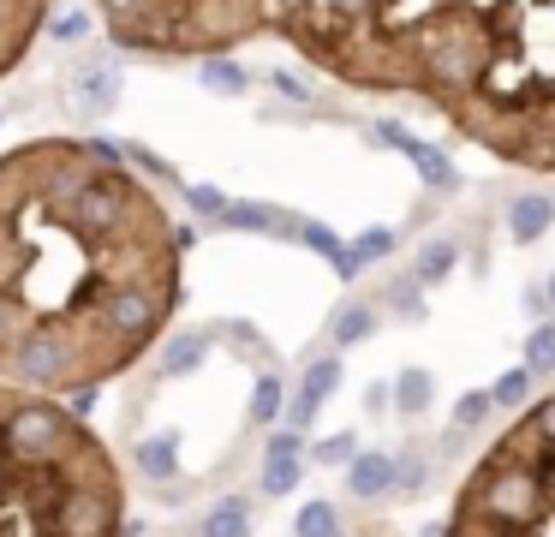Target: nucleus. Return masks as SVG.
I'll return each instance as SVG.
<instances>
[{"label": "nucleus", "mask_w": 555, "mask_h": 537, "mask_svg": "<svg viewBox=\"0 0 555 537\" xmlns=\"http://www.w3.org/2000/svg\"><path fill=\"white\" fill-rule=\"evenodd\" d=\"M395 489V453H352L347 460V496L352 501H376Z\"/></svg>", "instance_id": "obj_10"}, {"label": "nucleus", "mask_w": 555, "mask_h": 537, "mask_svg": "<svg viewBox=\"0 0 555 537\" xmlns=\"http://www.w3.org/2000/svg\"><path fill=\"white\" fill-rule=\"evenodd\" d=\"M490 412H495L490 388H472V394H460V406H454V430H478Z\"/></svg>", "instance_id": "obj_18"}, {"label": "nucleus", "mask_w": 555, "mask_h": 537, "mask_svg": "<svg viewBox=\"0 0 555 537\" xmlns=\"http://www.w3.org/2000/svg\"><path fill=\"white\" fill-rule=\"evenodd\" d=\"M371 329H376L371 305H347V310H340V317H335V346H359V341H364V334H371Z\"/></svg>", "instance_id": "obj_16"}, {"label": "nucleus", "mask_w": 555, "mask_h": 537, "mask_svg": "<svg viewBox=\"0 0 555 537\" xmlns=\"http://www.w3.org/2000/svg\"><path fill=\"white\" fill-rule=\"evenodd\" d=\"M197 537H251V501L245 496L216 501V508L204 513V525H197Z\"/></svg>", "instance_id": "obj_11"}, {"label": "nucleus", "mask_w": 555, "mask_h": 537, "mask_svg": "<svg viewBox=\"0 0 555 537\" xmlns=\"http://www.w3.org/2000/svg\"><path fill=\"white\" fill-rule=\"evenodd\" d=\"M335 388H340V358H335V353H323V358H317L311 370H305L299 394H293V406H287L293 430H305V424H311V418L323 412V400H328V394H335Z\"/></svg>", "instance_id": "obj_8"}, {"label": "nucleus", "mask_w": 555, "mask_h": 537, "mask_svg": "<svg viewBox=\"0 0 555 537\" xmlns=\"http://www.w3.org/2000/svg\"><path fill=\"white\" fill-rule=\"evenodd\" d=\"M347 537H406V532H400L395 520H376V513H364L359 525H347Z\"/></svg>", "instance_id": "obj_23"}, {"label": "nucleus", "mask_w": 555, "mask_h": 537, "mask_svg": "<svg viewBox=\"0 0 555 537\" xmlns=\"http://www.w3.org/2000/svg\"><path fill=\"white\" fill-rule=\"evenodd\" d=\"M550 305H555V274H550Z\"/></svg>", "instance_id": "obj_25"}, {"label": "nucleus", "mask_w": 555, "mask_h": 537, "mask_svg": "<svg viewBox=\"0 0 555 537\" xmlns=\"http://www.w3.org/2000/svg\"><path fill=\"white\" fill-rule=\"evenodd\" d=\"M138 472L156 477V484H162V477H173V472H180V442H173V436H150L144 448H138Z\"/></svg>", "instance_id": "obj_12"}, {"label": "nucleus", "mask_w": 555, "mask_h": 537, "mask_svg": "<svg viewBox=\"0 0 555 537\" xmlns=\"http://www.w3.org/2000/svg\"><path fill=\"white\" fill-rule=\"evenodd\" d=\"M526 394H531V370H526V365L490 382V400H495V406H526Z\"/></svg>", "instance_id": "obj_17"}, {"label": "nucleus", "mask_w": 555, "mask_h": 537, "mask_svg": "<svg viewBox=\"0 0 555 537\" xmlns=\"http://www.w3.org/2000/svg\"><path fill=\"white\" fill-rule=\"evenodd\" d=\"M281 418V382L275 376H257L251 388V424H275Z\"/></svg>", "instance_id": "obj_19"}, {"label": "nucleus", "mask_w": 555, "mask_h": 537, "mask_svg": "<svg viewBox=\"0 0 555 537\" xmlns=\"http://www.w3.org/2000/svg\"><path fill=\"white\" fill-rule=\"evenodd\" d=\"M526 370H531V376H550V370H555V322L531 329V341H526Z\"/></svg>", "instance_id": "obj_15"}, {"label": "nucleus", "mask_w": 555, "mask_h": 537, "mask_svg": "<svg viewBox=\"0 0 555 537\" xmlns=\"http://www.w3.org/2000/svg\"><path fill=\"white\" fill-rule=\"evenodd\" d=\"M305 477V453H299V436L293 430H269V448H263V496H293Z\"/></svg>", "instance_id": "obj_7"}, {"label": "nucleus", "mask_w": 555, "mask_h": 537, "mask_svg": "<svg viewBox=\"0 0 555 537\" xmlns=\"http://www.w3.org/2000/svg\"><path fill=\"white\" fill-rule=\"evenodd\" d=\"M197 353H204V334H185V341L173 346L168 358H173V370H192V358H197Z\"/></svg>", "instance_id": "obj_24"}, {"label": "nucleus", "mask_w": 555, "mask_h": 537, "mask_svg": "<svg viewBox=\"0 0 555 537\" xmlns=\"http://www.w3.org/2000/svg\"><path fill=\"white\" fill-rule=\"evenodd\" d=\"M293 537H347V525H340L335 501H305L299 520H293Z\"/></svg>", "instance_id": "obj_13"}, {"label": "nucleus", "mask_w": 555, "mask_h": 537, "mask_svg": "<svg viewBox=\"0 0 555 537\" xmlns=\"http://www.w3.org/2000/svg\"><path fill=\"white\" fill-rule=\"evenodd\" d=\"M204 84L221 95H245V72L233 66V60H204Z\"/></svg>", "instance_id": "obj_20"}, {"label": "nucleus", "mask_w": 555, "mask_h": 537, "mask_svg": "<svg viewBox=\"0 0 555 537\" xmlns=\"http://www.w3.org/2000/svg\"><path fill=\"white\" fill-rule=\"evenodd\" d=\"M448 263H454V245H430V251H424V263H418V274H424V281H442Z\"/></svg>", "instance_id": "obj_22"}, {"label": "nucleus", "mask_w": 555, "mask_h": 537, "mask_svg": "<svg viewBox=\"0 0 555 537\" xmlns=\"http://www.w3.org/2000/svg\"><path fill=\"white\" fill-rule=\"evenodd\" d=\"M442 537H555V394L519 406L472 460Z\"/></svg>", "instance_id": "obj_4"}, {"label": "nucleus", "mask_w": 555, "mask_h": 537, "mask_svg": "<svg viewBox=\"0 0 555 537\" xmlns=\"http://www.w3.org/2000/svg\"><path fill=\"white\" fill-rule=\"evenodd\" d=\"M430 370H400V382H395V406H400V412H406V418H418L424 412V406H430Z\"/></svg>", "instance_id": "obj_14"}, {"label": "nucleus", "mask_w": 555, "mask_h": 537, "mask_svg": "<svg viewBox=\"0 0 555 537\" xmlns=\"http://www.w3.org/2000/svg\"><path fill=\"white\" fill-rule=\"evenodd\" d=\"M550 221H555V197H543V191H519L507 203V239L514 245H538L550 233Z\"/></svg>", "instance_id": "obj_9"}, {"label": "nucleus", "mask_w": 555, "mask_h": 537, "mask_svg": "<svg viewBox=\"0 0 555 537\" xmlns=\"http://www.w3.org/2000/svg\"><path fill=\"white\" fill-rule=\"evenodd\" d=\"M311 460L317 465H340V460H352V430H335V436H323L311 448Z\"/></svg>", "instance_id": "obj_21"}, {"label": "nucleus", "mask_w": 555, "mask_h": 537, "mask_svg": "<svg viewBox=\"0 0 555 537\" xmlns=\"http://www.w3.org/2000/svg\"><path fill=\"white\" fill-rule=\"evenodd\" d=\"M0 537H132L126 477L85 412L0 382Z\"/></svg>", "instance_id": "obj_3"}, {"label": "nucleus", "mask_w": 555, "mask_h": 537, "mask_svg": "<svg viewBox=\"0 0 555 537\" xmlns=\"http://www.w3.org/2000/svg\"><path fill=\"white\" fill-rule=\"evenodd\" d=\"M54 0H0V78H13L30 60L37 36L49 30Z\"/></svg>", "instance_id": "obj_6"}, {"label": "nucleus", "mask_w": 555, "mask_h": 537, "mask_svg": "<svg viewBox=\"0 0 555 537\" xmlns=\"http://www.w3.org/2000/svg\"><path fill=\"white\" fill-rule=\"evenodd\" d=\"M185 239L96 138L0 150V382L85 400L173 329Z\"/></svg>", "instance_id": "obj_1"}, {"label": "nucleus", "mask_w": 555, "mask_h": 537, "mask_svg": "<svg viewBox=\"0 0 555 537\" xmlns=\"http://www.w3.org/2000/svg\"><path fill=\"white\" fill-rule=\"evenodd\" d=\"M269 36L495 162L555 174V0H269Z\"/></svg>", "instance_id": "obj_2"}, {"label": "nucleus", "mask_w": 555, "mask_h": 537, "mask_svg": "<svg viewBox=\"0 0 555 537\" xmlns=\"http://www.w3.org/2000/svg\"><path fill=\"white\" fill-rule=\"evenodd\" d=\"M114 48L144 60H228L269 36V0H90Z\"/></svg>", "instance_id": "obj_5"}]
</instances>
